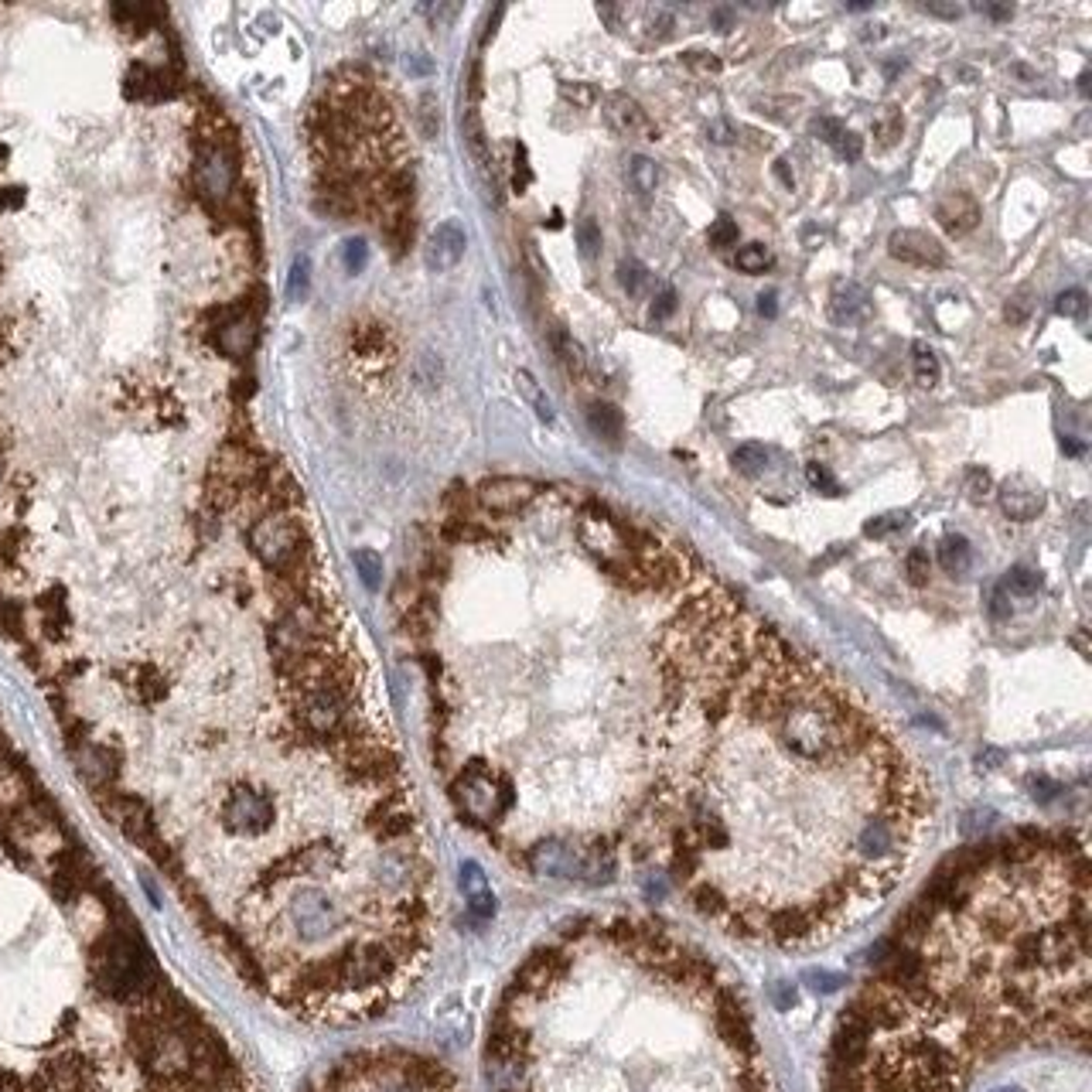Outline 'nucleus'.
<instances>
[{"label": "nucleus", "mask_w": 1092, "mask_h": 1092, "mask_svg": "<svg viewBox=\"0 0 1092 1092\" xmlns=\"http://www.w3.org/2000/svg\"><path fill=\"white\" fill-rule=\"evenodd\" d=\"M1089 1062V857L1065 833L990 844L908 912L844 1010L826 1092H994Z\"/></svg>", "instance_id": "obj_1"}, {"label": "nucleus", "mask_w": 1092, "mask_h": 1092, "mask_svg": "<svg viewBox=\"0 0 1092 1092\" xmlns=\"http://www.w3.org/2000/svg\"><path fill=\"white\" fill-rule=\"evenodd\" d=\"M0 1092H260L4 727Z\"/></svg>", "instance_id": "obj_2"}, {"label": "nucleus", "mask_w": 1092, "mask_h": 1092, "mask_svg": "<svg viewBox=\"0 0 1092 1092\" xmlns=\"http://www.w3.org/2000/svg\"><path fill=\"white\" fill-rule=\"evenodd\" d=\"M492 1092H778L741 990L689 939L594 915L539 943L495 1001Z\"/></svg>", "instance_id": "obj_3"}, {"label": "nucleus", "mask_w": 1092, "mask_h": 1092, "mask_svg": "<svg viewBox=\"0 0 1092 1092\" xmlns=\"http://www.w3.org/2000/svg\"><path fill=\"white\" fill-rule=\"evenodd\" d=\"M300 1092H464L461 1079L434 1055L410 1048H359L325 1065Z\"/></svg>", "instance_id": "obj_4"}, {"label": "nucleus", "mask_w": 1092, "mask_h": 1092, "mask_svg": "<svg viewBox=\"0 0 1092 1092\" xmlns=\"http://www.w3.org/2000/svg\"><path fill=\"white\" fill-rule=\"evenodd\" d=\"M192 185L209 212H229L243 198L240 158L229 147H198L192 165Z\"/></svg>", "instance_id": "obj_5"}, {"label": "nucleus", "mask_w": 1092, "mask_h": 1092, "mask_svg": "<svg viewBox=\"0 0 1092 1092\" xmlns=\"http://www.w3.org/2000/svg\"><path fill=\"white\" fill-rule=\"evenodd\" d=\"M543 488L530 479H512V475H502V479H485L479 488H472L479 509L492 512V516H516V512L530 509L533 502L539 499Z\"/></svg>", "instance_id": "obj_6"}, {"label": "nucleus", "mask_w": 1092, "mask_h": 1092, "mask_svg": "<svg viewBox=\"0 0 1092 1092\" xmlns=\"http://www.w3.org/2000/svg\"><path fill=\"white\" fill-rule=\"evenodd\" d=\"M888 253L908 267H946L949 263L943 243L922 229H895L888 236Z\"/></svg>", "instance_id": "obj_7"}, {"label": "nucleus", "mask_w": 1092, "mask_h": 1092, "mask_svg": "<svg viewBox=\"0 0 1092 1092\" xmlns=\"http://www.w3.org/2000/svg\"><path fill=\"white\" fill-rule=\"evenodd\" d=\"M123 92L137 103H165L178 92V75L171 68H154V65H130L127 79H123Z\"/></svg>", "instance_id": "obj_8"}, {"label": "nucleus", "mask_w": 1092, "mask_h": 1092, "mask_svg": "<svg viewBox=\"0 0 1092 1092\" xmlns=\"http://www.w3.org/2000/svg\"><path fill=\"white\" fill-rule=\"evenodd\" d=\"M605 120L614 134L621 137H645V141H656V127H652L649 113L638 106V99H632L629 92H611L605 99Z\"/></svg>", "instance_id": "obj_9"}, {"label": "nucleus", "mask_w": 1092, "mask_h": 1092, "mask_svg": "<svg viewBox=\"0 0 1092 1092\" xmlns=\"http://www.w3.org/2000/svg\"><path fill=\"white\" fill-rule=\"evenodd\" d=\"M464 247H468V240H464L461 225H457V222H441L434 232H430V240H427V247H424L427 267L434 270V273L455 270L457 263H461V256H464Z\"/></svg>", "instance_id": "obj_10"}, {"label": "nucleus", "mask_w": 1092, "mask_h": 1092, "mask_svg": "<svg viewBox=\"0 0 1092 1092\" xmlns=\"http://www.w3.org/2000/svg\"><path fill=\"white\" fill-rule=\"evenodd\" d=\"M997 495H1001L1003 516L1018 519V523H1031L1045 509V492L1027 479H1007Z\"/></svg>", "instance_id": "obj_11"}, {"label": "nucleus", "mask_w": 1092, "mask_h": 1092, "mask_svg": "<svg viewBox=\"0 0 1092 1092\" xmlns=\"http://www.w3.org/2000/svg\"><path fill=\"white\" fill-rule=\"evenodd\" d=\"M935 222L943 225L949 236H966L980 222V205L970 192H949L935 205Z\"/></svg>", "instance_id": "obj_12"}, {"label": "nucleus", "mask_w": 1092, "mask_h": 1092, "mask_svg": "<svg viewBox=\"0 0 1092 1092\" xmlns=\"http://www.w3.org/2000/svg\"><path fill=\"white\" fill-rule=\"evenodd\" d=\"M830 315L840 325H861L871 318V294L853 280H840L830 294Z\"/></svg>", "instance_id": "obj_13"}, {"label": "nucleus", "mask_w": 1092, "mask_h": 1092, "mask_svg": "<svg viewBox=\"0 0 1092 1092\" xmlns=\"http://www.w3.org/2000/svg\"><path fill=\"white\" fill-rule=\"evenodd\" d=\"M349 345H352V355H359V359H366V362H379L389 355V335H386V328L376 325V322L352 325Z\"/></svg>", "instance_id": "obj_14"}, {"label": "nucleus", "mask_w": 1092, "mask_h": 1092, "mask_svg": "<svg viewBox=\"0 0 1092 1092\" xmlns=\"http://www.w3.org/2000/svg\"><path fill=\"white\" fill-rule=\"evenodd\" d=\"M110 14L127 35H147L165 17V8H154V4H113Z\"/></svg>", "instance_id": "obj_15"}, {"label": "nucleus", "mask_w": 1092, "mask_h": 1092, "mask_svg": "<svg viewBox=\"0 0 1092 1092\" xmlns=\"http://www.w3.org/2000/svg\"><path fill=\"white\" fill-rule=\"evenodd\" d=\"M587 424H591L594 434L614 444L621 437V427H625V420H621L618 406H611V403H591V410H587Z\"/></svg>", "instance_id": "obj_16"}, {"label": "nucleus", "mask_w": 1092, "mask_h": 1092, "mask_svg": "<svg viewBox=\"0 0 1092 1092\" xmlns=\"http://www.w3.org/2000/svg\"><path fill=\"white\" fill-rule=\"evenodd\" d=\"M970 560H973V550L966 536H946L943 543H939V563H943L949 574H966Z\"/></svg>", "instance_id": "obj_17"}, {"label": "nucleus", "mask_w": 1092, "mask_h": 1092, "mask_svg": "<svg viewBox=\"0 0 1092 1092\" xmlns=\"http://www.w3.org/2000/svg\"><path fill=\"white\" fill-rule=\"evenodd\" d=\"M629 181L638 195H652L659 188V165L645 154H636L629 161Z\"/></svg>", "instance_id": "obj_18"}, {"label": "nucleus", "mask_w": 1092, "mask_h": 1092, "mask_svg": "<svg viewBox=\"0 0 1092 1092\" xmlns=\"http://www.w3.org/2000/svg\"><path fill=\"white\" fill-rule=\"evenodd\" d=\"M516 382H519V393H523L526 400H530V406L536 410V417L543 420V424H554V403L546 400V393L539 389V382L533 379V373H516Z\"/></svg>", "instance_id": "obj_19"}, {"label": "nucleus", "mask_w": 1092, "mask_h": 1092, "mask_svg": "<svg viewBox=\"0 0 1092 1092\" xmlns=\"http://www.w3.org/2000/svg\"><path fill=\"white\" fill-rule=\"evenodd\" d=\"M550 342H554V349H557V355H560L563 369H567L570 376H584V352H581V345H577L563 328L550 331Z\"/></svg>", "instance_id": "obj_20"}, {"label": "nucleus", "mask_w": 1092, "mask_h": 1092, "mask_svg": "<svg viewBox=\"0 0 1092 1092\" xmlns=\"http://www.w3.org/2000/svg\"><path fill=\"white\" fill-rule=\"evenodd\" d=\"M912 362H915V379H919V386H935V382H939L943 369H939V359H935V352L925 342L912 345Z\"/></svg>", "instance_id": "obj_21"}, {"label": "nucleus", "mask_w": 1092, "mask_h": 1092, "mask_svg": "<svg viewBox=\"0 0 1092 1092\" xmlns=\"http://www.w3.org/2000/svg\"><path fill=\"white\" fill-rule=\"evenodd\" d=\"M731 461L741 475L755 479V475L765 472V464H768V451H765L762 444H741V448L731 455Z\"/></svg>", "instance_id": "obj_22"}, {"label": "nucleus", "mask_w": 1092, "mask_h": 1092, "mask_svg": "<svg viewBox=\"0 0 1092 1092\" xmlns=\"http://www.w3.org/2000/svg\"><path fill=\"white\" fill-rule=\"evenodd\" d=\"M1038 587H1041V574L1031 567H1014L1007 577H1003V591L1007 594L1014 591V594H1021V598H1031V594H1038Z\"/></svg>", "instance_id": "obj_23"}, {"label": "nucleus", "mask_w": 1092, "mask_h": 1092, "mask_svg": "<svg viewBox=\"0 0 1092 1092\" xmlns=\"http://www.w3.org/2000/svg\"><path fill=\"white\" fill-rule=\"evenodd\" d=\"M901 130H905V120H901V113L895 110V106H884V110L874 117V134L884 147H891V143L898 141Z\"/></svg>", "instance_id": "obj_24"}, {"label": "nucleus", "mask_w": 1092, "mask_h": 1092, "mask_svg": "<svg viewBox=\"0 0 1092 1092\" xmlns=\"http://www.w3.org/2000/svg\"><path fill=\"white\" fill-rule=\"evenodd\" d=\"M734 263H738L741 273H765V270L771 267V253L762 247V243H748V247L738 249Z\"/></svg>", "instance_id": "obj_25"}, {"label": "nucleus", "mask_w": 1092, "mask_h": 1092, "mask_svg": "<svg viewBox=\"0 0 1092 1092\" xmlns=\"http://www.w3.org/2000/svg\"><path fill=\"white\" fill-rule=\"evenodd\" d=\"M307 287H311V263H307V256H298V260L291 263V277H287V298L304 300Z\"/></svg>", "instance_id": "obj_26"}, {"label": "nucleus", "mask_w": 1092, "mask_h": 1092, "mask_svg": "<svg viewBox=\"0 0 1092 1092\" xmlns=\"http://www.w3.org/2000/svg\"><path fill=\"white\" fill-rule=\"evenodd\" d=\"M577 247H581L584 260H594L601 253V229L594 219H581L577 222Z\"/></svg>", "instance_id": "obj_27"}, {"label": "nucleus", "mask_w": 1092, "mask_h": 1092, "mask_svg": "<svg viewBox=\"0 0 1092 1092\" xmlns=\"http://www.w3.org/2000/svg\"><path fill=\"white\" fill-rule=\"evenodd\" d=\"M645 280H649V273H645V267L638 260H621L618 263V284L625 287L629 294H638L645 287Z\"/></svg>", "instance_id": "obj_28"}, {"label": "nucleus", "mask_w": 1092, "mask_h": 1092, "mask_svg": "<svg viewBox=\"0 0 1092 1092\" xmlns=\"http://www.w3.org/2000/svg\"><path fill=\"white\" fill-rule=\"evenodd\" d=\"M1085 307H1089V298H1085V291H1079V287H1072V291H1062L1055 298V311L1062 318H1082Z\"/></svg>", "instance_id": "obj_29"}, {"label": "nucleus", "mask_w": 1092, "mask_h": 1092, "mask_svg": "<svg viewBox=\"0 0 1092 1092\" xmlns=\"http://www.w3.org/2000/svg\"><path fill=\"white\" fill-rule=\"evenodd\" d=\"M928 550L925 546H912V554H908L905 560V570H908V581L915 584V587H922V584H928Z\"/></svg>", "instance_id": "obj_30"}, {"label": "nucleus", "mask_w": 1092, "mask_h": 1092, "mask_svg": "<svg viewBox=\"0 0 1092 1092\" xmlns=\"http://www.w3.org/2000/svg\"><path fill=\"white\" fill-rule=\"evenodd\" d=\"M707 240H711L714 249H727L738 243V222H731L727 216H720L717 222L711 225V232H707Z\"/></svg>", "instance_id": "obj_31"}, {"label": "nucleus", "mask_w": 1092, "mask_h": 1092, "mask_svg": "<svg viewBox=\"0 0 1092 1092\" xmlns=\"http://www.w3.org/2000/svg\"><path fill=\"white\" fill-rule=\"evenodd\" d=\"M806 479H809V485L819 488V492H823V495H840L837 479H833V475H830V468H826V464L809 461V464H806Z\"/></svg>", "instance_id": "obj_32"}, {"label": "nucleus", "mask_w": 1092, "mask_h": 1092, "mask_svg": "<svg viewBox=\"0 0 1092 1092\" xmlns=\"http://www.w3.org/2000/svg\"><path fill=\"white\" fill-rule=\"evenodd\" d=\"M905 526H908V512H888V516L871 519V523L864 526V533H868V536H888V533L905 530Z\"/></svg>", "instance_id": "obj_33"}, {"label": "nucleus", "mask_w": 1092, "mask_h": 1092, "mask_svg": "<svg viewBox=\"0 0 1092 1092\" xmlns=\"http://www.w3.org/2000/svg\"><path fill=\"white\" fill-rule=\"evenodd\" d=\"M833 150H837V158H844L846 165H850V161H857L864 154V141L853 134V130H844V134L837 137V143H833Z\"/></svg>", "instance_id": "obj_34"}, {"label": "nucleus", "mask_w": 1092, "mask_h": 1092, "mask_svg": "<svg viewBox=\"0 0 1092 1092\" xmlns=\"http://www.w3.org/2000/svg\"><path fill=\"white\" fill-rule=\"evenodd\" d=\"M355 567L362 570V577H366L369 587H379L382 563H379V557H376L373 550H359V554H355Z\"/></svg>", "instance_id": "obj_35"}, {"label": "nucleus", "mask_w": 1092, "mask_h": 1092, "mask_svg": "<svg viewBox=\"0 0 1092 1092\" xmlns=\"http://www.w3.org/2000/svg\"><path fill=\"white\" fill-rule=\"evenodd\" d=\"M342 260H345V270H349V273H359V270L366 267V260H369L366 243H362V240H349V243H345V249H342Z\"/></svg>", "instance_id": "obj_36"}, {"label": "nucleus", "mask_w": 1092, "mask_h": 1092, "mask_svg": "<svg viewBox=\"0 0 1092 1092\" xmlns=\"http://www.w3.org/2000/svg\"><path fill=\"white\" fill-rule=\"evenodd\" d=\"M809 130H813V134L819 137L823 143H830V147H833V143H837V137L844 134L846 127L840 120H833V117H819V120H813V127H809Z\"/></svg>", "instance_id": "obj_37"}, {"label": "nucleus", "mask_w": 1092, "mask_h": 1092, "mask_svg": "<svg viewBox=\"0 0 1092 1092\" xmlns=\"http://www.w3.org/2000/svg\"><path fill=\"white\" fill-rule=\"evenodd\" d=\"M673 311H676V291L673 287H663V291L656 294V300H652V318L663 322V318H669Z\"/></svg>", "instance_id": "obj_38"}, {"label": "nucleus", "mask_w": 1092, "mask_h": 1092, "mask_svg": "<svg viewBox=\"0 0 1092 1092\" xmlns=\"http://www.w3.org/2000/svg\"><path fill=\"white\" fill-rule=\"evenodd\" d=\"M512 185H516V192H523L526 185H530V165H526V147L523 143H516V161H512Z\"/></svg>", "instance_id": "obj_39"}, {"label": "nucleus", "mask_w": 1092, "mask_h": 1092, "mask_svg": "<svg viewBox=\"0 0 1092 1092\" xmlns=\"http://www.w3.org/2000/svg\"><path fill=\"white\" fill-rule=\"evenodd\" d=\"M970 499H983V495L990 492V475L983 472V468H973L970 472Z\"/></svg>", "instance_id": "obj_40"}, {"label": "nucleus", "mask_w": 1092, "mask_h": 1092, "mask_svg": "<svg viewBox=\"0 0 1092 1092\" xmlns=\"http://www.w3.org/2000/svg\"><path fill=\"white\" fill-rule=\"evenodd\" d=\"M1027 307H1031V304H1027V298H1025V294H1021V298H1010V300H1007V307H1003V315H1007V322H1010V325H1021V322H1025V318H1027Z\"/></svg>", "instance_id": "obj_41"}, {"label": "nucleus", "mask_w": 1092, "mask_h": 1092, "mask_svg": "<svg viewBox=\"0 0 1092 1092\" xmlns=\"http://www.w3.org/2000/svg\"><path fill=\"white\" fill-rule=\"evenodd\" d=\"M707 134H711V141H714V143H734V137H738V134H734V127H731V123H727V120H714Z\"/></svg>", "instance_id": "obj_42"}, {"label": "nucleus", "mask_w": 1092, "mask_h": 1092, "mask_svg": "<svg viewBox=\"0 0 1092 1092\" xmlns=\"http://www.w3.org/2000/svg\"><path fill=\"white\" fill-rule=\"evenodd\" d=\"M976 11H983V14L994 17V21H1010V17H1014L1010 4H976Z\"/></svg>", "instance_id": "obj_43"}, {"label": "nucleus", "mask_w": 1092, "mask_h": 1092, "mask_svg": "<svg viewBox=\"0 0 1092 1092\" xmlns=\"http://www.w3.org/2000/svg\"><path fill=\"white\" fill-rule=\"evenodd\" d=\"M922 11H928V14H935V17H946V21H956V17L963 14L959 4H925Z\"/></svg>", "instance_id": "obj_44"}, {"label": "nucleus", "mask_w": 1092, "mask_h": 1092, "mask_svg": "<svg viewBox=\"0 0 1092 1092\" xmlns=\"http://www.w3.org/2000/svg\"><path fill=\"white\" fill-rule=\"evenodd\" d=\"M990 611H994V618H1010V601H1007V591H1003V587H997L994 591Z\"/></svg>", "instance_id": "obj_45"}, {"label": "nucleus", "mask_w": 1092, "mask_h": 1092, "mask_svg": "<svg viewBox=\"0 0 1092 1092\" xmlns=\"http://www.w3.org/2000/svg\"><path fill=\"white\" fill-rule=\"evenodd\" d=\"M1034 799H1041V802H1048V799H1055V793H1058V786L1055 782H1048V778H1034Z\"/></svg>", "instance_id": "obj_46"}, {"label": "nucleus", "mask_w": 1092, "mask_h": 1092, "mask_svg": "<svg viewBox=\"0 0 1092 1092\" xmlns=\"http://www.w3.org/2000/svg\"><path fill=\"white\" fill-rule=\"evenodd\" d=\"M775 291H768V294H762V298H758V311H762L765 318H775L778 315V304H775Z\"/></svg>", "instance_id": "obj_47"}, {"label": "nucleus", "mask_w": 1092, "mask_h": 1092, "mask_svg": "<svg viewBox=\"0 0 1092 1092\" xmlns=\"http://www.w3.org/2000/svg\"><path fill=\"white\" fill-rule=\"evenodd\" d=\"M687 62H689V65H696V68H704V72H720V62L717 59H700V52H689Z\"/></svg>", "instance_id": "obj_48"}, {"label": "nucleus", "mask_w": 1092, "mask_h": 1092, "mask_svg": "<svg viewBox=\"0 0 1092 1092\" xmlns=\"http://www.w3.org/2000/svg\"><path fill=\"white\" fill-rule=\"evenodd\" d=\"M560 92L567 99H577V103H591V99H594V90H587V86H584V90H577V86H563Z\"/></svg>", "instance_id": "obj_49"}, {"label": "nucleus", "mask_w": 1092, "mask_h": 1092, "mask_svg": "<svg viewBox=\"0 0 1092 1092\" xmlns=\"http://www.w3.org/2000/svg\"><path fill=\"white\" fill-rule=\"evenodd\" d=\"M809 983H813L816 990H837V987H840L837 976H826V973H819V976H816V973H813V976H809Z\"/></svg>", "instance_id": "obj_50"}, {"label": "nucleus", "mask_w": 1092, "mask_h": 1092, "mask_svg": "<svg viewBox=\"0 0 1092 1092\" xmlns=\"http://www.w3.org/2000/svg\"><path fill=\"white\" fill-rule=\"evenodd\" d=\"M775 174H778V178H782V181H786V188H793V185H795V178H793V174H789L786 161H778V165H775Z\"/></svg>", "instance_id": "obj_51"}, {"label": "nucleus", "mask_w": 1092, "mask_h": 1092, "mask_svg": "<svg viewBox=\"0 0 1092 1092\" xmlns=\"http://www.w3.org/2000/svg\"><path fill=\"white\" fill-rule=\"evenodd\" d=\"M424 110H427V117H430V110H434V99H430V96H424ZM424 130H427V137H430V134H434V123H427Z\"/></svg>", "instance_id": "obj_52"}]
</instances>
